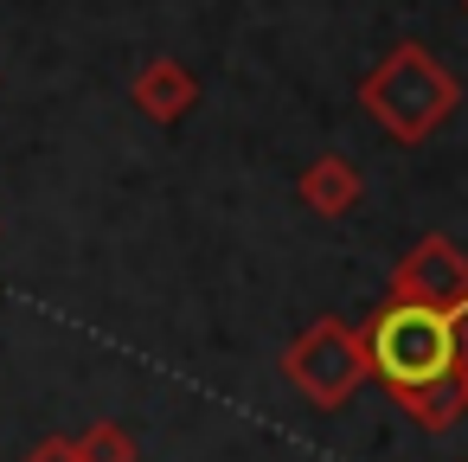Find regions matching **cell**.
I'll use <instances>...</instances> for the list:
<instances>
[{"label":"cell","mask_w":468,"mask_h":462,"mask_svg":"<svg viewBox=\"0 0 468 462\" xmlns=\"http://www.w3.org/2000/svg\"><path fill=\"white\" fill-rule=\"evenodd\" d=\"M289 379L314 398V404H346L353 385L366 379V347L346 321H314L295 347H289Z\"/></svg>","instance_id":"cell-3"},{"label":"cell","mask_w":468,"mask_h":462,"mask_svg":"<svg viewBox=\"0 0 468 462\" xmlns=\"http://www.w3.org/2000/svg\"><path fill=\"white\" fill-rule=\"evenodd\" d=\"M366 347V372H378L391 385V398L423 424V430H449L468 411V347H462V321L417 308V302H385L372 315V328L359 334Z\"/></svg>","instance_id":"cell-1"},{"label":"cell","mask_w":468,"mask_h":462,"mask_svg":"<svg viewBox=\"0 0 468 462\" xmlns=\"http://www.w3.org/2000/svg\"><path fill=\"white\" fill-rule=\"evenodd\" d=\"M359 103L372 110V123L398 142H423L430 129H442L462 103V84L423 52V46H391L366 84H359Z\"/></svg>","instance_id":"cell-2"},{"label":"cell","mask_w":468,"mask_h":462,"mask_svg":"<svg viewBox=\"0 0 468 462\" xmlns=\"http://www.w3.org/2000/svg\"><path fill=\"white\" fill-rule=\"evenodd\" d=\"M27 462H78V456H71V443H39Z\"/></svg>","instance_id":"cell-8"},{"label":"cell","mask_w":468,"mask_h":462,"mask_svg":"<svg viewBox=\"0 0 468 462\" xmlns=\"http://www.w3.org/2000/svg\"><path fill=\"white\" fill-rule=\"evenodd\" d=\"M71 456L78 462H135V443L122 424H90L84 436H71Z\"/></svg>","instance_id":"cell-7"},{"label":"cell","mask_w":468,"mask_h":462,"mask_svg":"<svg viewBox=\"0 0 468 462\" xmlns=\"http://www.w3.org/2000/svg\"><path fill=\"white\" fill-rule=\"evenodd\" d=\"M391 302H417V308H436L449 321L468 315V257L449 244V238H423L398 276H391Z\"/></svg>","instance_id":"cell-4"},{"label":"cell","mask_w":468,"mask_h":462,"mask_svg":"<svg viewBox=\"0 0 468 462\" xmlns=\"http://www.w3.org/2000/svg\"><path fill=\"white\" fill-rule=\"evenodd\" d=\"M302 199H308L321 219L353 212V206H359V167H353V161H340V155L308 161V167H302Z\"/></svg>","instance_id":"cell-6"},{"label":"cell","mask_w":468,"mask_h":462,"mask_svg":"<svg viewBox=\"0 0 468 462\" xmlns=\"http://www.w3.org/2000/svg\"><path fill=\"white\" fill-rule=\"evenodd\" d=\"M129 103L148 116V123H180L193 103H199V78L180 65V59H148L129 84Z\"/></svg>","instance_id":"cell-5"}]
</instances>
